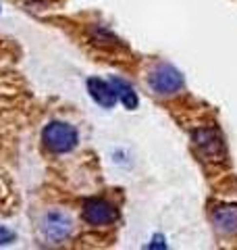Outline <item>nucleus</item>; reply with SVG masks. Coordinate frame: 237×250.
<instances>
[{"mask_svg":"<svg viewBox=\"0 0 237 250\" xmlns=\"http://www.w3.org/2000/svg\"><path fill=\"white\" fill-rule=\"evenodd\" d=\"M150 85L156 94H162V96H169V94H175L181 90L183 85V77L177 71L175 67L171 65H160L156 67L152 75H150Z\"/></svg>","mask_w":237,"mask_h":250,"instance_id":"obj_2","label":"nucleus"},{"mask_svg":"<svg viewBox=\"0 0 237 250\" xmlns=\"http://www.w3.org/2000/svg\"><path fill=\"white\" fill-rule=\"evenodd\" d=\"M110 85H113L117 96L121 98V103L125 104V108H138V94L133 92V88L127 82L118 80V77H113V80H110Z\"/></svg>","mask_w":237,"mask_h":250,"instance_id":"obj_7","label":"nucleus"},{"mask_svg":"<svg viewBox=\"0 0 237 250\" xmlns=\"http://www.w3.org/2000/svg\"><path fill=\"white\" fill-rule=\"evenodd\" d=\"M196 146L204 152V156H208L212 161H220L225 154V144L220 136L217 134L215 129H198L194 134Z\"/></svg>","mask_w":237,"mask_h":250,"instance_id":"obj_4","label":"nucleus"},{"mask_svg":"<svg viewBox=\"0 0 237 250\" xmlns=\"http://www.w3.org/2000/svg\"><path fill=\"white\" fill-rule=\"evenodd\" d=\"M83 219L90 225H110L118 219V213L110 202L96 198V200H90L83 207Z\"/></svg>","mask_w":237,"mask_h":250,"instance_id":"obj_3","label":"nucleus"},{"mask_svg":"<svg viewBox=\"0 0 237 250\" xmlns=\"http://www.w3.org/2000/svg\"><path fill=\"white\" fill-rule=\"evenodd\" d=\"M215 225L218 228V231L223 233H237V207L233 205H225V207H218L215 210Z\"/></svg>","mask_w":237,"mask_h":250,"instance_id":"obj_6","label":"nucleus"},{"mask_svg":"<svg viewBox=\"0 0 237 250\" xmlns=\"http://www.w3.org/2000/svg\"><path fill=\"white\" fill-rule=\"evenodd\" d=\"M44 144L54 152H67L77 144V131L69 123L54 121L44 129Z\"/></svg>","mask_w":237,"mask_h":250,"instance_id":"obj_1","label":"nucleus"},{"mask_svg":"<svg viewBox=\"0 0 237 250\" xmlns=\"http://www.w3.org/2000/svg\"><path fill=\"white\" fill-rule=\"evenodd\" d=\"M88 90L92 94V98L96 100L100 106H104V108L115 106L117 94L113 90V85H110V82H102L98 77H92V80H88Z\"/></svg>","mask_w":237,"mask_h":250,"instance_id":"obj_5","label":"nucleus"}]
</instances>
